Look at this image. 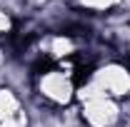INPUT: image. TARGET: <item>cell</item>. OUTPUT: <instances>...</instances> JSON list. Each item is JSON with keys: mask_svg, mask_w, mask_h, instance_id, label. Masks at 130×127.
I'll list each match as a JSON object with an SVG mask.
<instances>
[{"mask_svg": "<svg viewBox=\"0 0 130 127\" xmlns=\"http://www.w3.org/2000/svg\"><path fill=\"white\" fill-rule=\"evenodd\" d=\"M125 52H128V65H130V32H128V43H125Z\"/></svg>", "mask_w": 130, "mask_h": 127, "instance_id": "obj_7", "label": "cell"}, {"mask_svg": "<svg viewBox=\"0 0 130 127\" xmlns=\"http://www.w3.org/2000/svg\"><path fill=\"white\" fill-rule=\"evenodd\" d=\"M23 110H25V102H23L20 92H15L8 85H0V122L18 115V112H23Z\"/></svg>", "mask_w": 130, "mask_h": 127, "instance_id": "obj_4", "label": "cell"}, {"mask_svg": "<svg viewBox=\"0 0 130 127\" xmlns=\"http://www.w3.org/2000/svg\"><path fill=\"white\" fill-rule=\"evenodd\" d=\"M78 10L90 13V15H113L115 10H120L123 0H70Z\"/></svg>", "mask_w": 130, "mask_h": 127, "instance_id": "obj_5", "label": "cell"}, {"mask_svg": "<svg viewBox=\"0 0 130 127\" xmlns=\"http://www.w3.org/2000/svg\"><path fill=\"white\" fill-rule=\"evenodd\" d=\"M0 127H32L30 125V115H28V110H23V112H18V115H13V117H8V120H3Z\"/></svg>", "mask_w": 130, "mask_h": 127, "instance_id": "obj_6", "label": "cell"}, {"mask_svg": "<svg viewBox=\"0 0 130 127\" xmlns=\"http://www.w3.org/2000/svg\"><path fill=\"white\" fill-rule=\"evenodd\" d=\"M88 80L95 85L103 95L113 97L118 102H125L130 97V65L120 57H108L90 70Z\"/></svg>", "mask_w": 130, "mask_h": 127, "instance_id": "obj_2", "label": "cell"}, {"mask_svg": "<svg viewBox=\"0 0 130 127\" xmlns=\"http://www.w3.org/2000/svg\"><path fill=\"white\" fill-rule=\"evenodd\" d=\"M83 127H120L123 122V102H118L108 95L88 97L83 102H75Z\"/></svg>", "mask_w": 130, "mask_h": 127, "instance_id": "obj_3", "label": "cell"}, {"mask_svg": "<svg viewBox=\"0 0 130 127\" xmlns=\"http://www.w3.org/2000/svg\"><path fill=\"white\" fill-rule=\"evenodd\" d=\"M75 92H78L75 75L60 70L58 65H45L38 72H32V100L45 107H53V110L73 107Z\"/></svg>", "mask_w": 130, "mask_h": 127, "instance_id": "obj_1", "label": "cell"}]
</instances>
